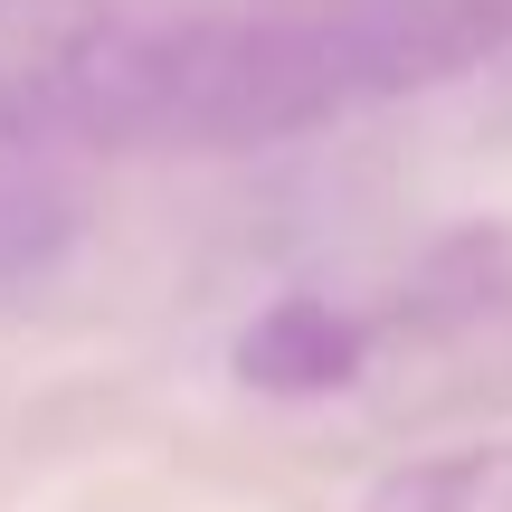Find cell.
Returning <instances> with one entry per match:
<instances>
[{
    "label": "cell",
    "instance_id": "3",
    "mask_svg": "<svg viewBox=\"0 0 512 512\" xmlns=\"http://www.w3.org/2000/svg\"><path fill=\"white\" fill-rule=\"evenodd\" d=\"M76 238H86V200H76V181L48 162V152L0 143V294L48 285V275L76 256Z\"/></svg>",
    "mask_w": 512,
    "mask_h": 512
},
{
    "label": "cell",
    "instance_id": "2",
    "mask_svg": "<svg viewBox=\"0 0 512 512\" xmlns=\"http://www.w3.org/2000/svg\"><path fill=\"white\" fill-rule=\"evenodd\" d=\"M370 361H380V323L351 313L342 294H304V285L266 294L228 342V370L256 399H332V389L370 380Z\"/></svg>",
    "mask_w": 512,
    "mask_h": 512
},
{
    "label": "cell",
    "instance_id": "1",
    "mask_svg": "<svg viewBox=\"0 0 512 512\" xmlns=\"http://www.w3.org/2000/svg\"><path fill=\"white\" fill-rule=\"evenodd\" d=\"M512 48V0H0V143L266 152L437 95Z\"/></svg>",
    "mask_w": 512,
    "mask_h": 512
},
{
    "label": "cell",
    "instance_id": "4",
    "mask_svg": "<svg viewBox=\"0 0 512 512\" xmlns=\"http://www.w3.org/2000/svg\"><path fill=\"white\" fill-rule=\"evenodd\" d=\"M351 512H512V437L408 456V465H389Z\"/></svg>",
    "mask_w": 512,
    "mask_h": 512
}]
</instances>
